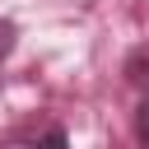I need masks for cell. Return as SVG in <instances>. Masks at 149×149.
Returning a JSON list of instances; mask_svg holds the SVG:
<instances>
[{"label":"cell","instance_id":"cell-1","mask_svg":"<svg viewBox=\"0 0 149 149\" xmlns=\"http://www.w3.org/2000/svg\"><path fill=\"white\" fill-rule=\"evenodd\" d=\"M126 79H130V88L149 102V47H140V51L126 61Z\"/></svg>","mask_w":149,"mask_h":149},{"label":"cell","instance_id":"cell-2","mask_svg":"<svg viewBox=\"0 0 149 149\" xmlns=\"http://www.w3.org/2000/svg\"><path fill=\"white\" fill-rule=\"evenodd\" d=\"M33 149H70V135H65L61 126H47V130L33 140Z\"/></svg>","mask_w":149,"mask_h":149},{"label":"cell","instance_id":"cell-3","mask_svg":"<svg viewBox=\"0 0 149 149\" xmlns=\"http://www.w3.org/2000/svg\"><path fill=\"white\" fill-rule=\"evenodd\" d=\"M14 47H19V28H14L9 19H0V65L14 56Z\"/></svg>","mask_w":149,"mask_h":149},{"label":"cell","instance_id":"cell-4","mask_svg":"<svg viewBox=\"0 0 149 149\" xmlns=\"http://www.w3.org/2000/svg\"><path fill=\"white\" fill-rule=\"evenodd\" d=\"M135 135H140V144L149 149V102H140V112H135Z\"/></svg>","mask_w":149,"mask_h":149}]
</instances>
